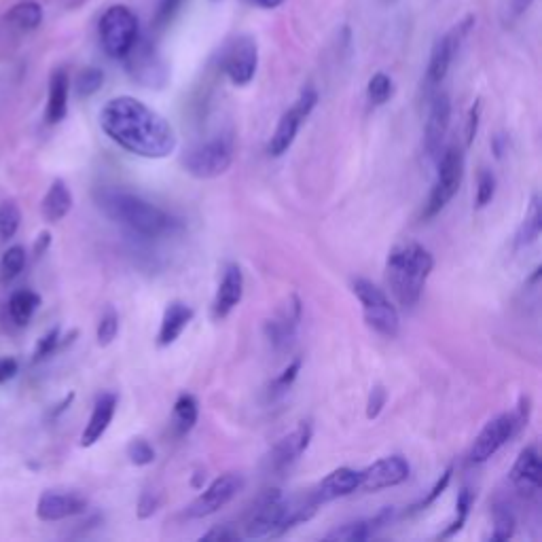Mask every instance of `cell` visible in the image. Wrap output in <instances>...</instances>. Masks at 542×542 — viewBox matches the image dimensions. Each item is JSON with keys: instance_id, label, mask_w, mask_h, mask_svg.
<instances>
[{"instance_id": "obj_1", "label": "cell", "mask_w": 542, "mask_h": 542, "mask_svg": "<svg viewBox=\"0 0 542 542\" xmlns=\"http://www.w3.org/2000/svg\"><path fill=\"white\" fill-rule=\"evenodd\" d=\"M100 128L117 147L144 159H166L178 147L172 123L132 96L108 100L100 111Z\"/></svg>"}, {"instance_id": "obj_2", "label": "cell", "mask_w": 542, "mask_h": 542, "mask_svg": "<svg viewBox=\"0 0 542 542\" xmlns=\"http://www.w3.org/2000/svg\"><path fill=\"white\" fill-rule=\"evenodd\" d=\"M96 204L106 219L140 238H166L183 229V223L176 216L128 191L102 189L96 193Z\"/></svg>"}, {"instance_id": "obj_3", "label": "cell", "mask_w": 542, "mask_h": 542, "mask_svg": "<svg viewBox=\"0 0 542 542\" xmlns=\"http://www.w3.org/2000/svg\"><path fill=\"white\" fill-rule=\"evenodd\" d=\"M432 269L435 259L428 248L418 242L396 244L386 259V280L394 299L403 307L418 305Z\"/></svg>"}, {"instance_id": "obj_4", "label": "cell", "mask_w": 542, "mask_h": 542, "mask_svg": "<svg viewBox=\"0 0 542 542\" xmlns=\"http://www.w3.org/2000/svg\"><path fill=\"white\" fill-rule=\"evenodd\" d=\"M352 293L363 305V316L369 327L386 339H394L401 331L399 310L392 305L382 288H377L373 282L365 278L352 280Z\"/></svg>"}, {"instance_id": "obj_5", "label": "cell", "mask_w": 542, "mask_h": 542, "mask_svg": "<svg viewBox=\"0 0 542 542\" xmlns=\"http://www.w3.org/2000/svg\"><path fill=\"white\" fill-rule=\"evenodd\" d=\"M98 34L106 56L123 60L138 41V17L125 5L108 7L98 22Z\"/></svg>"}, {"instance_id": "obj_6", "label": "cell", "mask_w": 542, "mask_h": 542, "mask_svg": "<svg viewBox=\"0 0 542 542\" xmlns=\"http://www.w3.org/2000/svg\"><path fill=\"white\" fill-rule=\"evenodd\" d=\"M462 178H464V153L458 147H447L439 155L437 180L435 185H432L428 202L422 212L424 221L435 219V216L441 214L445 206L454 200V195L462 185Z\"/></svg>"}, {"instance_id": "obj_7", "label": "cell", "mask_w": 542, "mask_h": 542, "mask_svg": "<svg viewBox=\"0 0 542 542\" xmlns=\"http://www.w3.org/2000/svg\"><path fill=\"white\" fill-rule=\"evenodd\" d=\"M288 511V498L280 490H265L244 521V538H267L286 534L284 521Z\"/></svg>"}, {"instance_id": "obj_8", "label": "cell", "mask_w": 542, "mask_h": 542, "mask_svg": "<svg viewBox=\"0 0 542 542\" xmlns=\"http://www.w3.org/2000/svg\"><path fill=\"white\" fill-rule=\"evenodd\" d=\"M233 164V142L227 136L212 138L208 142L197 144L185 157L183 168L187 174L200 180H210L223 176Z\"/></svg>"}, {"instance_id": "obj_9", "label": "cell", "mask_w": 542, "mask_h": 542, "mask_svg": "<svg viewBox=\"0 0 542 542\" xmlns=\"http://www.w3.org/2000/svg\"><path fill=\"white\" fill-rule=\"evenodd\" d=\"M316 104H318L316 89H312V87L303 89L301 96L297 98V102L280 117V121L276 125V132L271 134V138L267 142V153L271 157H282L288 149L293 147L301 123L312 115Z\"/></svg>"}, {"instance_id": "obj_10", "label": "cell", "mask_w": 542, "mask_h": 542, "mask_svg": "<svg viewBox=\"0 0 542 542\" xmlns=\"http://www.w3.org/2000/svg\"><path fill=\"white\" fill-rule=\"evenodd\" d=\"M244 490V477L238 473H225L214 479L187 509L189 519H204L225 509L227 504Z\"/></svg>"}, {"instance_id": "obj_11", "label": "cell", "mask_w": 542, "mask_h": 542, "mask_svg": "<svg viewBox=\"0 0 542 542\" xmlns=\"http://www.w3.org/2000/svg\"><path fill=\"white\" fill-rule=\"evenodd\" d=\"M517 432H519V426H517L513 411L498 415V418L487 422L485 428L479 432V437L475 439L471 447V454H468V460H471L473 464L487 462L492 456H496L498 451L517 435Z\"/></svg>"}, {"instance_id": "obj_12", "label": "cell", "mask_w": 542, "mask_h": 542, "mask_svg": "<svg viewBox=\"0 0 542 542\" xmlns=\"http://www.w3.org/2000/svg\"><path fill=\"white\" fill-rule=\"evenodd\" d=\"M259 66V47L252 36H240L225 51L223 68L233 85L244 87L257 75Z\"/></svg>"}, {"instance_id": "obj_13", "label": "cell", "mask_w": 542, "mask_h": 542, "mask_svg": "<svg viewBox=\"0 0 542 542\" xmlns=\"http://www.w3.org/2000/svg\"><path fill=\"white\" fill-rule=\"evenodd\" d=\"M301 318H303L301 299L297 295H291L280 305V310L265 322V337L278 352L293 346Z\"/></svg>"}, {"instance_id": "obj_14", "label": "cell", "mask_w": 542, "mask_h": 542, "mask_svg": "<svg viewBox=\"0 0 542 542\" xmlns=\"http://www.w3.org/2000/svg\"><path fill=\"white\" fill-rule=\"evenodd\" d=\"M471 24H473V17H468L466 22L454 26V30H449L445 36H441V39L435 43V47H432L428 70H426L428 87H437L443 83L451 62H454L456 51L460 49V43L464 41L468 30H471Z\"/></svg>"}, {"instance_id": "obj_15", "label": "cell", "mask_w": 542, "mask_h": 542, "mask_svg": "<svg viewBox=\"0 0 542 542\" xmlns=\"http://www.w3.org/2000/svg\"><path fill=\"white\" fill-rule=\"evenodd\" d=\"M358 490L365 492H382L388 487H396L409 479L411 466L403 456H388L373 462L365 471H360Z\"/></svg>"}, {"instance_id": "obj_16", "label": "cell", "mask_w": 542, "mask_h": 542, "mask_svg": "<svg viewBox=\"0 0 542 542\" xmlns=\"http://www.w3.org/2000/svg\"><path fill=\"white\" fill-rule=\"evenodd\" d=\"M123 60H128V70L134 81L144 87H164L168 81V70L164 60L159 58L155 47L147 41H136L132 51Z\"/></svg>"}, {"instance_id": "obj_17", "label": "cell", "mask_w": 542, "mask_h": 542, "mask_svg": "<svg viewBox=\"0 0 542 542\" xmlns=\"http://www.w3.org/2000/svg\"><path fill=\"white\" fill-rule=\"evenodd\" d=\"M87 507H89L87 498L79 492L49 490V492H43L39 500H36V517L47 523L64 521V519L85 513Z\"/></svg>"}, {"instance_id": "obj_18", "label": "cell", "mask_w": 542, "mask_h": 542, "mask_svg": "<svg viewBox=\"0 0 542 542\" xmlns=\"http://www.w3.org/2000/svg\"><path fill=\"white\" fill-rule=\"evenodd\" d=\"M312 435H314V426L310 420L301 422L291 435L284 437L274 449H271V454L267 458L269 462V471L271 473H284L286 468H291L303 454L305 449L310 447L312 443Z\"/></svg>"}, {"instance_id": "obj_19", "label": "cell", "mask_w": 542, "mask_h": 542, "mask_svg": "<svg viewBox=\"0 0 542 542\" xmlns=\"http://www.w3.org/2000/svg\"><path fill=\"white\" fill-rule=\"evenodd\" d=\"M451 123V100L447 94H437L430 104L426 130H424V151L428 157H439L443 140Z\"/></svg>"}, {"instance_id": "obj_20", "label": "cell", "mask_w": 542, "mask_h": 542, "mask_svg": "<svg viewBox=\"0 0 542 542\" xmlns=\"http://www.w3.org/2000/svg\"><path fill=\"white\" fill-rule=\"evenodd\" d=\"M242 297H244V274L240 265L229 263L223 271L219 288H216V295L212 301V318L214 320L227 318L240 305Z\"/></svg>"}, {"instance_id": "obj_21", "label": "cell", "mask_w": 542, "mask_h": 542, "mask_svg": "<svg viewBox=\"0 0 542 542\" xmlns=\"http://www.w3.org/2000/svg\"><path fill=\"white\" fill-rule=\"evenodd\" d=\"M509 477L521 494L532 496L540 492L542 466H540V454L536 445H528L526 449H521V454L517 456Z\"/></svg>"}, {"instance_id": "obj_22", "label": "cell", "mask_w": 542, "mask_h": 542, "mask_svg": "<svg viewBox=\"0 0 542 542\" xmlns=\"http://www.w3.org/2000/svg\"><path fill=\"white\" fill-rule=\"evenodd\" d=\"M115 411H117V394L113 392L100 394L96 399L94 411L89 415V420L81 432V447H94L104 437V432L115 418Z\"/></svg>"}, {"instance_id": "obj_23", "label": "cell", "mask_w": 542, "mask_h": 542, "mask_svg": "<svg viewBox=\"0 0 542 542\" xmlns=\"http://www.w3.org/2000/svg\"><path fill=\"white\" fill-rule=\"evenodd\" d=\"M358 485H360L358 471L341 466V468H335L333 473H329L314 487L312 498L318 502V507H320V504H324V502H331V500L354 494L358 490Z\"/></svg>"}, {"instance_id": "obj_24", "label": "cell", "mask_w": 542, "mask_h": 542, "mask_svg": "<svg viewBox=\"0 0 542 542\" xmlns=\"http://www.w3.org/2000/svg\"><path fill=\"white\" fill-rule=\"evenodd\" d=\"M392 517H394V509L386 507V509L379 511L375 517L358 519V521L346 523V526L333 530L331 534H327V540H339V542H363V540H369L379 530H384L386 526H390Z\"/></svg>"}, {"instance_id": "obj_25", "label": "cell", "mask_w": 542, "mask_h": 542, "mask_svg": "<svg viewBox=\"0 0 542 542\" xmlns=\"http://www.w3.org/2000/svg\"><path fill=\"white\" fill-rule=\"evenodd\" d=\"M195 312L193 307L183 303V301H172L168 303L164 316H161L159 324V333H157V343L161 348H168L172 343L183 335V331L189 327V322L193 320Z\"/></svg>"}, {"instance_id": "obj_26", "label": "cell", "mask_w": 542, "mask_h": 542, "mask_svg": "<svg viewBox=\"0 0 542 542\" xmlns=\"http://www.w3.org/2000/svg\"><path fill=\"white\" fill-rule=\"evenodd\" d=\"M68 96H70V79L64 68L53 70L49 79V92H47V106H45V123L58 125L68 115Z\"/></svg>"}, {"instance_id": "obj_27", "label": "cell", "mask_w": 542, "mask_h": 542, "mask_svg": "<svg viewBox=\"0 0 542 542\" xmlns=\"http://www.w3.org/2000/svg\"><path fill=\"white\" fill-rule=\"evenodd\" d=\"M70 210H72V193L62 178H56L49 185L41 202L43 219L47 223H60L62 219H66Z\"/></svg>"}, {"instance_id": "obj_28", "label": "cell", "mask_w": 542, "mask_h": 542, "mask_svg": "<svg viewBox=\"0 0 542 542\" xmlns=\"http://www.w3.org/2000/svg\"><path fill=\"white\" fill-rule=\"evenodd\" d=\"M200 420V403L193 394L183 392L174 403V430L178 437H185Z\"/></svg>"}, {"instance_id": "obj_29", "label": "cell", "mask_w": 542, "mask_h": 542, "mask_svg": "<svg viewBox=\"0 0 542 542\" xmlns=\"http://www.w3.org/2000/svg\"><path fill=\"white\" fill-rule=\"evenodd\" d=\"M5 20L9 22V26L17 30L24 32L36 30L43 24V7L36 3V0H22V3H17L9 9Z\"/></svg>"}, {"instance_id": "obj_30", "label": "cell", "mask_w": 542, "mask_h": 542, "mask_svg": "<svg viewBox=\"0 0 542 542\" xmlns=\"http://www.w3.org/2000/svg\"><path fill=\"white\" fill-rule=\"evenodd\" d=\"M39 307H41V295L30 291V288H22V291H15L9 297V314L17 327H26Z\"/></svg>"}, {"instance_id": "obj_31", "label": "cell", "mask_w": 542, "mask_h": 542, "mask_svg": "<svg viewBox=\"0 0 542 542\" xmlns=\"http://www.w3.org/2000/svg\"><path fill=\"white\" fill-rule=\"evenodd\" d=\"M540 231H542V210H540V197L534 195L532 202H530V208L526 212V216H523V223L517 231V238H515V244L519 248L523 246H532L538 238H540Z\"/></svg>"}, {"instance_id": "obj_32", "label": "cell", "mask_w": 542, "mask_h": 542, "mask_svg": "<svg viewBox=\"0 0 542 542\" xmlns=\"http://www.w3.org/2000/svg\"><path fill=\"white\" fill-rule=\"evenodd\" d=\"M26 267V248L15 244L9 250H5L3 259H0V278L3 282H11L22 274Z\"/></svg>"}, {"instance_id": "obj_33", "label": "cell", "mask_w": 542, "mask_h": 542, "mask_svg": "<svg viewBox=\"0 0 542 542\" xmlns=\"http://www.w3.org/2000/svg\"><path fill=\"white\" fill-rule=\"evenodd\" d=\"M473 502H475L473 492L468 490V487H462L460 494H458V500H456V519L449 523V528H445V530L439 534L441 540L456 536V534L464 528V523H466V519H468V513H471Z\"/></svg>"}, {"instance_id": "obj_34", "label": "cell", "mask_w": 542, "mask_h": 542, "mask_svg": "<svg viewBox=\"0 0 542 542\" xmlns=\"http://www.w3.org/2000/svg\"><path fill=\"white\" fill-rule=\"evenodd\" d=\"M22 225V210L15 202H3L0 204V240H11L15 233L20 231Z\"/></svg>"}, {"instance_id": "obj_35", "label": "cell", "mask_w": 542, "mask_h": 542, "mask_svg": "<svg viewBox=\"0 0 542 542\" xmlns=\"http://www.w3.org/2000/svg\"><path fill=\"white\" fill-rule=\"evenodd\" d=\"M394 96V83L386 72H375L367 85V98L373 106H384Z\"/></svg>"}, {"instance_id": "obj_36", "label": "cell", "mask_w": 542, "mask_h": 542, "mask_svg": "<svg viewBox=\"0 0 542 542\" xmlns=\"http://www.w3.org/2000/svg\"><path fill=\"white\" fill-rule=\"evenodd\" d=\"M104 85V72L100 68H83L79 75H77V81H75V92L79 98H89L98 94L100 89Z\"/></svg>"}, {"instance_id": "obj_37", "label": "cell", "mask_w": 542, "mask_h": 542, "mask_svg": "<svg viewBox=\"0 0 542 542\" xmlns=\"http://www.w3.org/2000/svg\"><path fill=\"white\" fill-rule=\"evenodd\" d=\"M299 371H301V360L295 358L293 363L288 365V367L274 379V382L269 384V390H267L269 399H271V401H276V399H280V396H284V394L288 392V388H291V386L295 384V379H297Z\"/></svg>"}, {"instance_id": "obj_38", "label": "cell", "mask_w": 542, "mask_h": 542, "mask_svg": "<svg viewBox=\"0 0 542 542\" xmlns=\"http://www.w3.org/2000/svg\"><path fill=\"white\" fill-rule=\"evenodd\" d=\"M117 333H119V314L113 310V307H106L100 322H98V329H96L98 346H102V348L111 346Z\"/></svg>"}, {"instance_id": "obj_39", "label": "cell", "mask_w": 542, "mask_h": 542, "mask_svg": "<svg viewBox=\"0 0 542 542\" xmlns=\"http://www.w3.org/2000/svg\"><path fill=\"white\" fill-rule=\"evenodd\" d=\"M515 528H517L515 515L509 509L496 507V511H494V530L490 534V540H494V542L509 540V538H513Z\"/></svg>"}, {"instance_id": "obj_40", "label": "cell", "mask_w": 542, "mask_h": 542, "mask_svg": "<svg viewBox=\"0 0 542 542\" xmlns=\"http://www.w3.org/2000/svg\"><path fill=\"white\" fill-rule=\"evenodd\" d=\"M62 343H64L62 341V331L58 327H53L39 341H36L32 363H41V360H45L47 356H51L58 348H62Z\"/></svg>"}, {"instance_id": "obj_41", "label": "cell", "mask_w": 542, "mask_h": 542, "mask_svg": "<svg viewBox=\"0 0 542 542\" xmlns=\"http://www.w3.org/2000/svg\"><path fill=\"white\" fill-rule=\"evenodd\" d=\"M451 475H454V468L449 466L447 471L437 479V483L432 485V490H430L420 502H415V504H413L409 513H420V511H426L428 507H432V504H435V502L443 496V492L447 490V485L451 483Z\"/></svg>"}, {"instance_id": "obj_42", "label": "cell", "mask_w": 542, "mask_h": 542, "mask_svg": "<svg viewBox=\"0 0 542 542\" xmlns=\"http://www.w3.org/2000/svg\"><path fill=\"white\" fill-rule=\"evenodd\" d=\"M496 195V176L492 170H481L477 178V195H475V204L477 208H485L487 204H492Z\"/></svg>"}, {"instance_id": "obj_43", "label": "cell", "mask_w": 542, "mask_h": 542, "mask_svg": "<svg viewBox=\"0 0 542 542\" xmlns=\"http://www.w3.org/2000/svg\"><path fill=\"white\" fill-rule=\"evenodd\" d=\"M128 458L134 466H149L155 462V449L147 439H132L128 445Z\"/></svg>"}, {"instance_id": "obj_44", "label": "cell", "mask_w": 542, "mask_h": 542, "mask_svg": "<svg viewBox=\"0 0 542 542\" xmlns=\"http://www.w3.org/2000/svg\"><path fill=\"white\" fill-rule=\"evenodd\" d=\"M388 401V392L384 386H373L369 392V401H367V418L375 420L379 418V413L386 407Z\"/></svg>"}, {"instance_id": "obj_45", "label": "cell", "mask_w": 542, "mask_h": 542, "mask_svg": "<svg viewBox=\"0 0 542 542\" xmlns=\"http://www.w3.org/2000/svg\"><path fill=\"white\" fill-rule=\"evenodd\" d=\"M180 5H183V0H161V5L155 15V26L157 28L168 26L174 20V15L178 13Z\"/></svg>"}, {"instance_id": "obj_46", "label": "cell", "mask_w": 542, "mask_h": 542, "mask_svg": "<svg viewBox=\"0 0 542 542\" xmlns=\"http://www.w3.org/2000/svg\"><path fill=\"white\" fill-rule=\"evenodd\" d=\"M479 119H481V100H477L471 111H468V117H466V130H464V140H466V147H471V144L475 142L477 138V132H479Z\"/></svg>"}, {"instance_id": "obj_47", "label": "cell", "mask_w": 542, "mask_h": 542, "mask_svg": "<svg viewBox=\"0 0 542 542\" xmlns=\"http://www.w3.org/2000/svg\"><path fill=\"white\" fill-rule=\"evenodd\" d=\"M159 504H161V496L159 494H155V492H142L140 500H138L136 513H138L140 519H149V517H153L157 513Z\"/></svg>"}, {"instance_id": "obj_48", "label": "cell", "mask_w": 542, "mask_h": 542, "mask_svg": "<svg viewBox=\"0 0 542 542\" xmlns=\"http://www.w3.org/2000/svg\"><path fill=\"white\" fill-rule=\"evenodd\" d=\"M20 373V363L13 356H0V384H7Z\"/></svg>"}, {"instance_id": "obj_49", "label": "cell", "mask_w": 542, "mask_h": 542, "mask_svg": "<svg viewBox=\"0 0 542 542\" xmlns=\"http://www.w3.org/2000/svg\"><path fill=\"white\" fill-rule=\"evenodd\" d=\"M238 538H240V534L233 532L229 526H219V528H214L202 536V540H214V542H233Z\"/></svg>"}, {"instance_id": "obj_50", "label": "cell", "mask_w": 542, "mask_h": 542, "mask_svg": "<svg viewBox=\"0 0 542 542\" xmlns=\"http://www.w3.org/2000/svg\"><path fill=\"white\" fill-rule=\"evenodd\" d=\"M49 246H51V233L49 231L39 233V238H36V242H34V257L45 255Z\"/></svg>"}, {"instance_id": "obj_51", "label": "cell", "mask_w": 542, "mask_h": 542, "mask_svg": "<svg viewBox=\"0 0 542 542\" xmlns=\"http://www.w3.org/2000/svg\"><path fill=\"white\" fill-rule=\"evenodd\" d=\"M511 3V13L521 15L523 11H528V7L534 3V0H509Z\"/></svg>"}, {"instance_id": "obj_52", "label": "cell", "mask_w": 542, "mask_h": 542, "mask_svg": "<svg viewBox=\"0 0 542 542\" xmlns=\"http://www.w3.org/2000/svg\"><path fill=\"white\" fill-rule=\"evenodd\" d=\"M252 3L263 7V9H276V7H280L284 3V0H252Z\"/></svg>"}, {"instance_id": "obj_53", "label": "cell", "mask_w": 542, "mask_h": 542, "mask_svg": "<svg viewBox=\"0 0 542 542\" xmlns=\"http://www.w3.org/2000/svg\"><path fill=\"white\" fill-rule=\"evenodd\" d=\"M72 399H75V394H68V396H66V399H64V403H62V405H58V409L51 413V418H58V415H60V413H64V411H66V409L70 407Z\"/></svg>"}, {"instance_id": "obj_54", "label": "cell", "mask_w": 542, "mask_h": 542, "mask_svg": "<svg viewBox=\"0 0 542 542\" xmlns=\"http://www.w3.org/2000/svg\"><path fill=\"white\" fill-rule=\"evenodd\" d=\"M197 477L193 479V487H202V479H206V473H195Z\"/></svg>"}, {"instance_id": "obj_55", "label": "cell", "mask_w": 542, "mask_h": 542, "mask_svg": "<svg viewBox=\"0 0 542 542\" xmlns=\"http://www.w3.org/2000/svg\"><path fill=\"white\" fill-rule=\"evenodd\" d=\"M384 3H386V5H392V3H396V0H384Z\"/></svg>"}]
</instances>
